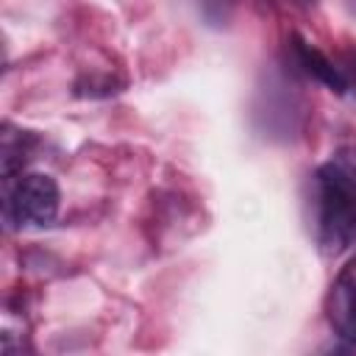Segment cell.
Listing matches in <instances>:
<instances>
[{
    "instance_id": "1",
    "label": "cell",
    "mask_w": 356,
    "mask_h": 356,
    "mask_svg": "<svg viewBox=\"0 0 356 356\" xmlns=\"http://www.w3.org/2000/svg\"><path fill=\"white\" fill-rule=\"evenodd\" d=\"M317 239L328 253L356 242V156L339 153L314 175Z\"/></svg>"
},
{
    "instance_id": "7",
    "label": "cell",
    "mask_w": 356,
    "mask_h": 356,
    "mask_svg": "<svg viewBox=\"0 0 356 356\" xmlns=\"http://www.w3.org/2000/svg\"><path fill=\"white\" fill-rule=\"evenodd\" d=\"M298 3H312V0H298Z\"/></svg>"
},
{
    "instance_id": "5",
    "label": "cell",
    "mask_w": 356,
    "mask_h": 356,
    "mask_svg": "<svg viewBox=\"0 0 356 356\" xmlns=\"http://www.w3.org/2000/svg\"><path fill=\"white\" fill-rule=\"evenodd\" d=\"M339 70H342V75H345V81H348V89H350V86L356 89V53H348L345 61L339 64Z\"/></svg>"
},
{
    "instance_id": "4",
    "label": "cell",
    "mask_w": 356,
    "mask_h": 356,
    "mask_svg": "<svg viewBox=\"0 0 356 356\" xmlns=\"http://www.w3.org/2000/svg\"><path fill=\"white\" fill-rule=\"evenodd\" d=\"M292 50H295V61L303 67V72L306 75H312L314 81H320V83H325L331 92H337V95H342L345 89H348V81H345V75H342V70H339V64H334L325 53H320L314 44H309L306 39H300V36H292Z\"/></svg>"
},
{
    "instance_id": "3",
    "label": "cell",
    "mask_w": 356,
    "mask_h": 356,
    "mask_svg": "<svg viewBox=\"0 0 356 356\" xmlns=\"http://www.w3.org/2000/svg\"><path fill=\"white\" fill-rule=\"evenodd\" d=\"M328 320L334 331L356 345V259L348 261L328 292Z\"/></svg>"
},
{
    "instance_id": "6",
    "label": "cell",
    "mask_w": 356,
    "mask_h": 356,
    "mask_svg": "<svg viewBox=\"0 0 356 356\" xmlns=\"http://www.w3.org/2000/svg\"><path fill=\"white\" fill-rule=\"evenodd\" d=\"M348 6H350V11L356 14V0H348Z\"/></svg>"
},
{
    "instance_id": "2",
    "label": "cell",
    "mask_w": 356,
    "mask_h": 356,
    "mask_svg": "<svg viewBox=\"0 0 356 356\" xmlns=\"http://www.w3.org/2000/svg\"><path fill=\"white\" fill-rule=\"evenodd\" d=\"M8 220L17 225H47L58 214V184L44 172L19 175L6 200Z\"/></svg>"
}]
</instances>
